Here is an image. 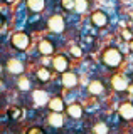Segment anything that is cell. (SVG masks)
Masks as SVG:
<instances>
[{
  "instance_id": "obj_11",
  "label": "cell",
  "mask_w": 133,
  "mask_h": 134,
  "mask_svg": "<svg viewBox=\"0 0 133 134\" xmlns=\"http://www.w3.org/2000/svg\"><path fill=\"white\" fill-rule=\"evenodd\" d=\"M37 49H39V52L42 54V55H51V54L54 52V45H52V42H51V40H47V39L40 40V42H39V45H37Z\"/></svg>"
},
{
  "instance_id": "obj_30",
  "label": "cell",
  "mask_w": 133,
  "mask_h": 134,
  "mask_svg": "<svg viewBox=\"0 0 133 134\" xmlns=\"http://www.w3.org/2000/svg\"><path fill=\"white\" fill-rule=\"evenodd\" d=\"M0 72H2V65H0Z\"/></svg>"
},
{
  "instance_id": "obj_26",
  "label": "cell",
  "mask_w": 133,
  "mask_h": 134,
  "mask_svg": "<svg viewBox=\"0 0 133 134\" xmlns=\"http://www.w3.org/2000/svg\"><path fill=\"white\" fill-rule=\"evenodd\" d=\"M128 92H130V94H133V84H130V86H128Z\"/></svg>"
},
{
  "instance_id": "obj_17",
  "label": "cell",
  "mask_w": 133,
  "mask_h": 134,
  "mask_svg": "<svg viewBox=\"0 0 133 134\" xmlns=\"http://www.w3.org/2000/svg\"><path fill=\"white\" fill-rule=\"evenodd\" d=\"M37 79H39L40 82H47L49 79H51V72H49V69H45V67H40V69H37Z\"/></svg>"
},
{
  "instance_id": "obj_3",
  "label": "cell",
  "mask_w": 133,
  "mask_h": 134,
  "mask_svg": "<svg viewBox=\"0 0 133 134\" xmlns=\"http://www.w3.org/2000/svg\"><path fill=\"white\" fill-rule=\"evenodd\" d=\"M111 86H113V89L115 91H128V86H130V81H128L125 75L121 74H116L111 77Z\"/></svg>"
},
{
  "instance_id": "obj_22",
  "label": "cell",
  "mask_w": 133,
  "mask_h": 134,
  "mask_svg": "<svg viewBox=\"0 0 133 134\" xmlns=\"http://www.w3.org/2000/svg\"><path fill=\"white\" fill-rule=\"evenodd\" d=\"M61 5L66 10H73V8H76V2L74 0H61Z\"/></svg>"
},
{
  "instance_id": "obj_25",
  "label": "cell",
  "mask_w": 133,
  "mask_h": 134,
  "mask_svg": "<svg viewBox=\"0 0 133 134\" xmlns=\"http://www.w3.org/2000/svg\"><path fill=\"white\" fill-rule=\"evenodd\" d=\"M123 37H125V39H130V32L125 30V32H123Z\"/></svg>"
},
{
  "instance_id": "obj_31",
  "label": "cell",
  "mask_w": 133,
  "mask_h": 134,
  "mask_svg": "<svg viewBox=\"0 0 133 134\" xmlns=\"http://www.w3.org/2000/svg\"><path fill=\"white\" fill-rule=\"evenodd\" d=\"M131 19H133V12H131Z\"/></svg>"
},
{
  "instance_id": "obj_18",
  "label": "cell",
  "mask_w": 133,
  "mask_h": 134,
  "mask_svg": "<svg viewBox=\"0 0 133 134\" xmlns=\"http://www.w3.org/2000/svg\"><path fill=\"white\" fill-rule=\"evenodd\" d=\"M93 132L94 134H108V126L105 122H98V124H94Z\"/></svg>"
},
{
  "instance_id": "obj_6",
  "label": "cell",
  "mask_w": 133,
  "mask_h": 134,
  "mask_svg": "<svg viewBox=\"0 0 133 134\" xmlns=\"http://www.w3.org/2000/svg\"><path fill=\"white\" fill-rule=\"evenodd\" d=\"M7 70L14 75H20L24 72V64L19 59H9V60H7Z\"/></svg>"
},
{
  "instance_id": "obj_16",
  "label": "cell",
  "mask_w": 133,
  "mask_h": 134,
  "mask_svg": "<svg viewBox=\"0 0 133 134\" xmlns=\"http://www.w3.org/2000/svg\"><path fill=\"white\" fill-rule=\"evenodd\" d=\"M27 7L32 12H42L45 7V0H27Z\"/></svg>"
},
{
  "instance_id": "obj_8",
  "label": "cell",
  "mask_w": 133,
  "mask_h": 134,
  "mask_svg": "<svg viewBox=\"0 0 133 134\" xmlns=\"http://www.w3.org/2000/svg\"><path fill=\"white\" fill-rule=\"evenodd\" d=\"M52 67L57 70V72H66L68 70V67H69V62H68V59H66L64 55H56L52 59Z\"/></svg>"
},
{
  "instance_id": "obj_9",
  "label": "cell",
  "mask_w": 133,
  "mask_h": 134,
  "mask_svg": "<svg viewBox=\"0 0 133 134\" xmlns=\"http://www.w3.org/2000/svg\"><path fill=\"white\" fill-rule=\"evenodd\" d=\"M88 92L91 96H101L105 92V84L101 81H91L88 84Z\"/></svg>"
},
{
  "instance_id": "obj_7",
  "label": "cell",
  "mask_w": 133,
  "mask_h": 134,
  "mask_svg": "<svg viewBox=\"0 0 133 134\" xmlns=\"http://www.w3.org/2000/svg\"><path fill=\"white\" fill-rule=\"evenodd\" d=\"M118 114H120V117H121V119H125V121L133 119V104H131V102H123L121 106L118 107Z\"/></svg>"
},
{
  "instance_id": "obj_14",
  "label": "cell",
  "mask_w": 133,
  "mask_h": 134,
  "mask_svg": "<svg viewBox=\"0 0 133 134\" xmlns=\"http://www.w3.org/2000/svg\"><path fill=\"white\" fill-rule=\"evenodd\" d=\"M32 99H34V102L37 106H44V104L49 102V96L45 91H35L34 94H32Z\"/></svg>"
},
{
  "instance_id": "obj_10",
  "label": "cell",
  "mask_w": 133,
  "mask_h": 134,
  "mask_svg": "<svg viewBox=\"0 0 133 134\" xmlns=\"http://www.w3.org/2000/svg\"><path fill=\"white\" fill-rule=\"evenodd\" d=\"M91 22H93L96 27H105V25L108 24V17L105 12H94L93 15H91Z\"/></svg>"
},
{
  "instance_id": "obj_12",
  "label": "cell",
  "mask_w": 133,
  "mask_h": 134,
  "mask_svg": "<svg viewBox=\"0 0 133 134\" xmlns=\"http://www.w3.org/2000/svg\"><path fill=\"white\" fill-rule=\"evenodd\" d=\"M66 112H68V116L73 117V119H79V117L83 116V107H81V104L74 102V104L66 107Z\"/></svg>"
},
{
  "instance_id": "obj_29",
  "label": "cell",
  "mask_w": 133,
  "mask_h": 134,
  "mask_svg": "<svg viewBox=\"0 0 133 134\" xmlns=\"http://www.w3.org/2000/svg\"><path fill=\"white\" fill-rule=\"evenodd\" d=\"M130 49H131V50H133V40H131V42H130Z\"/></svg>"
},
{
  "instance_id": "obj_19",
  "label": "cell",
  "mask_w": 133,
  "mask_h": 134,
  "mask_svg": "<svg viewBox=\"0 0 133 134\" xmlns=\"http://www.w3.org/2000/svg\"><path fill=\"white\" fill-rule=\"evenodd\" d=\"M20 116H22V111H20V107H15V106H14V107L9 109V117H10L12 121H17Z\"/></svg>"
},
{
  "instance_id": "obj_4",
  "label": "cell",
  "mask_w": 133,
  "mask_h": 134,
  "mask_svg": "<svg viewBox=\"0 0 133 134\" xmlns=\"http://www.w3.org/2000/svg\"><path fill=\"white\" fill-rule=\"evenodd\" d=\"M47 27H49V30L54 32V34H61L64 30V19H62L61 15H52L47 22Z\"/></svg>"
},
{
  "instance_id": "obj_27",
  "label": "cell",
  "mask_w": 133,
  "mask_h": 134,
  "mask_svg": "<svg viewBox=\"0 0 133 134\" xmlns=\"http://www.w3.org/2000/svg\"><path fill=\"white\" fill-rule=\"evenodd\" d=\"M3 25V17H2V14H0V27Z\"/></svg>"
},
{
  "instance_id": "obj_1",
  "label": "cell",
  "mask_w": 133,
  "mask_h": 134,
  "mask_svg": "<svg viewBox=\"0 0 133 134\" xmlns=\"http://www.w3.org/2000/svg\"><path fill=\"white\" fill-rule=\"evenodd\" d=\"M101 59H103V62H105V65H108L110 69H115V67H118L123 62V54L116 47H108L105 52H103Z\"/></svg>"
},
{
  "instance_id": "obj_15",
  "label": "cell",
  "mask_w": 133,
  "mask_h": 134,
  "mask_svg": "<svg viewBox=\"0 0 133 134\" xmlns=\"http://www.w3.org/2000/svg\"><path fill=\"white\" fill-rule=\"evenodd\" d=\"M49 124H51L52 127H62V126H64V117L61 116V112L51 111V116H49Z\"/></svg>"
},
{
  "instance_id": "obj_24",
  "label": "cell",
  "mask_w": 133,
  "mask_h": 134,
  "mask_svg": "<svg viewBox=\"0 0 133 134\" xmlns=\"http://www.w3.org/2000/svg\"><path fill=\"white\" fill-rule=\"evenodd\" d=\"M27 134H44V131H42L40 127H30V129L27 131Z\"/></svg>"
},
{
  "instance_id": "obj_13",
  "label": "cell",
  "mask_w": 133,
  "mask_h": 134,
  "mask_svg": "<svg viewBox=\"0 0 133 134\" xmlns=\"http://www.w3.org/2000/svg\"><path fill=\"white\" fill-rule=\"evenodd\" d=\"M47 107L51 109V111H54V112H62L64 111V102H62L61 97H52V99H49Z\"/></svg>"
},
{
  "instance_id": "obj_28",
  "label": "cell",
  "mask_w": 133,
  "mask_h": 134,
  "mask_svg": "<svg viewBox=\"0 0 133 134\" xmlns=\"http://www.w3.org/2000/svg\"><path fill=\"white\" fill-rule=\"evenodd\" d=\"M5 2H7V3H14L15 0H5Z\"/></svg>"
},
{
  "instance_id": "obj_2",
  "label": "cell",
  "mask_w": 133,
  "mask_h": 134,
  "mask_svg": "<svg viewBox=\"0 0 133 134\" xmlns=\"http://www.w3.org/2000/svg\"><path fill=\"white\" fill-rule=\"evenodd\" d=\"M10 44L17 50H25L29 45H30V39H29V35L25 32H15L14 35L10 37Z\"/></svg>"
},
{
  "instance_id": "obj_23",
  "label": "cell",
  "mask_w": 133,
  "mask_h": 134,
  "mask_svg": "<svg viewBox=\"0 0 133 134\" xmlns=\"http://www.w3.org/2000/svg\"><path fill=\"white\" fill-rule=\"evenodd\" d=\"M71 55L73 57H81V49L79 47H76V45H74V47H71Z\"/></svg>"
},
{
  "instance_id": "obj_21",
  "label": "cell",
  "mask_w": 133,
  "mask_h": 134,
  "mask_svg": "<svg viewBox=\"0 0 133 134\" xmlns=\"http://www.w3.org/2000/svg\"><path fill=\"white\" fill-rule=\"evenodd\" d=\"M76 2V10L78 12H84L88 8V0H74Z\"/></svg>"
},
{
  "instance_id": "obj_20",
  "label": "cell",
  "mask_w": 133,
  "mask_h": 134,
  "mask_svg": "<svg viewBox=\"0 0 133 134\" xmlns=\"http://www.w3.org/2000/svg\"><path fill=\"white\" fill-rule=\"evenodd\" d=\"M17 84H19L20 91H29V89H30V81H29L27 77H20Z\"/></svg>"
},
{
  "instance_id": "obj_5",
  "label": "cell",
  "mask_w": 133,
  "mask_h": 134,
  "mask_svg": "<svg viewBox=\"0 0 133 134\" xmlns=\"http://www.w3.org/2000/svg\"><path fill=\"white\" fill-rule=\"evenodd\" d=\"M61 82H62V86H64L66 89H73V87L78 86V77H76L74 72L66 70V72H62V75H61Z\"/></svg>"
}]
</instances>
